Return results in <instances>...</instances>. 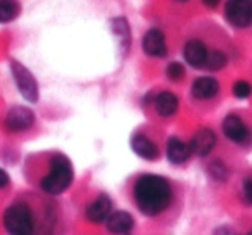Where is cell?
I'll list each match as a JSON object with an SVG mask.
<instances>
[{"instance_id":"1","label":"cell","mask_w":252,"mask_h":235,"mask_svg":"<svg viewBox=\"0 0 252 235\" xmlns=\"http://www.w3.org/2000/svg\"><path fill=\"white\" fill-rule=\"evenodd\" d=\"M133 196L138 209L149 216L162 213L171 202V185L166 178L158 175H144L137 180Z\"/></svg>"},{"instance_id":"2","label":"cell","mask_w":252,"mask_h":235,"mask_svg":"<svg viewBox=\"0 0 252 235\" xmlns=\"http://www.w3.org/2000/svg\"><path fill=\"white\" fill-rule=\"evenodd\" d=\"M73 182V166L63 154H56L50 161V171L40 182V187L49 196H59L69 189Z\"/></svg>"},{"instance_id":"3","label":"cell","mask_w":252,"mask_h":235,"mask_svg":"<svg viewBox=\"0 0 252 235\" xmlns=\"http://www.w3.org/2000/svg\"><path fill=\"white\" fill-rule=\"evenodd\" d=\"M4 227L9 235H33L35 220L32 209L25 202H16L9 206L4 213Z\"/></svg>"},{"instance_id":"4","label":"cell","mask_w":252,"mask_h":235,"mask_svg":"<svg viewBox=\"0 0 252 235\" xmlns=\"http://www.w3.org/2000/svg\"><path fill=\"white\" fill-rule=\"evenodd\" d=\"M11 73L14 76L16 87H18L19 94L26 99L28 102L38 101V85L36 80L26 66H23L18 61H11Z\"/></svg>"},{"instance_id":"5","label":"cell","mask_w":252,"mask_h":235,"mask_svg":"<svg viewBox=\"0 0 252 235\" xmlns=\"http://www.w3.org/2000/svg\"><path fill=\"white\" fill-rule=\"evenodd\" d=\"M224 19L235 28H249L252 25V0H226Z\"/></svg>"},{"instance_id":"6","label":"cell","mask_w":252,"mask_h":235,"mask_svg":"<svg viewBox=\"0 0 252 235\" xmlns=\"http://www.w3.org/2000/svg\"><path fill=\"white\" fill-rule=\"evenodd\" d=\"M33 123H35L33 111L28 107H23V105H14V107L9 109L4 120L7 132H14V134L28 130V128L33 127Z\"/></svg>"},{"instance_id":"7","label":"cell","mask_w":252,"mask_h":235,"mask_svg":"<svg viewBox=\"0 0 252 235\" xmlns=\"http://www.w3.org/2000/svg\"><path fill=\"white\" fill-rule=\"evenodd\" d=\"M223 134L235 144H244L251 138V130L244 121L235 114L226 116L223 120Z\"/></svg>"},{"instance_id":"8","label":"cell","mask_w":252,"mask_h":235,"mask_svg":"<svg viewBox=\"0 0 252 235\" xmlns=\"http://www.w3.org/2000/svg\"><path fill=\"white\" fill-rule=\"evenodd\" d=\"M145 54L151 57H164L168 54V45H166V38L162 35L161 30L152 28L145 33L144 42H142Z\"/></svg>"},{"instance_id":"9","label":"cell","mask_w":252,"mask_h":235,"mask_svg":"<svg viewBox=\"0 0 252 235\" xmlns=\"http://www.w3.org/2000/svg\"><path fill=\"white\" fill-rule=\"evenodd\" d=\"M214 145H216V135H214V132L209 130V128H200V130H197L195 135L192 137V140H190V149H192V152L200 156V158L211 154Z\"/></svg>"},{"instance_id":"10","label":"cell","mask_w":252,"mask_h":235,"mask_svg":"<svg viewBox=\"0 0 252 235\" xmlns=\"http://www.w3.org/2000/svg\"><path fill=\"white\" fill-rule=\"evenodd\" d=\"M209 50L200 40H189L183 47V57L185 61L193 67H204L206 66Z\"/></svg>"},{"instance_id":"11","label":"cell","mask_w":252,"mask_h":235,"mask_svg":"<svg viewBox=\"0 0 252 235\" xmlns=\"http://www.w3.org/2000/svg\"><path fill=\"white\" fill-rule=\"evenodd\" d=\"M109 214H111V199H109L107 196H98L97 199L87 207L85 216H87V220L92 221V223H102V221L107 220Z\"/></svg>"},{"instance_id":"12","label":"cell","mask_w":252,"mask_h":235,"mask_svg":"<svg viewBox=\"0 0 252 235\" xmlns=\"http://www.w3.org/2000/svg\"><path fill=\"white\" fill-rule=\"evenodd\" d=\"M218 92H220V83L211 76H200L192 83V95L199 101L213 99Z\"/></svg>"},{"instance_id":"13","label":"cell","mask_w":252,"mask_h":235,"mask_svg":"<svg viewBox=\"0 0 252 235\" xmlns=\"http://www.w3.org/2000/svg\"><path fill=\"white\" fill-rule=\"evenodd\" d=\"M166 154H168V159L175 165H182L192 154V149H190V144H185L183 140L176 137H171L168 140V145H166Z\"/></svg>"},{"instance_id":"14","label":"cell","mask_w":252,"mask_h":235,"mask_svg":"<svg viewBox=\"0 0 252 235\" xmlns=\"http://www.w3.org/2000/svg\"><path fill=\"white\" fill-rule=\"evenodd\" d=\"M107 228L109 232L112 234H128L133 227V218H131L130 213H126V211H116V213L109 214L107 220Z\"/></svg>"},{"instance_id":"15","label":"cell","mask_w":252,"mask_h":235,"mask_svg":"<svg viewBox=\"0 0 252 235\" xmlns=\"http://www.w3.org/2000/svg\"><path fill=\"white\" fill-rule=\"evenodd\" d=\"M131 149L135 151V154H138L140 158L154 161L159 156V149L151 138H147L145 135H135L131 138Z\"/></svg>"},{"instance_id":"16","label":"cell","mask_w":252,"mask_h":235,"mask_svg":"<svg viewBox=\"0 0 252 235\" xmlns=\"http://www.w3.org/2000/svg\"><path fill=\"white\" fill-rule=\"evenodd\" d=\"M178 97H176L173 92H161V94L156 97V111H158L159 116H164V118H168V116H173L176 111H178Z\"/></svg>"},{"instance_id":"17","label":"cell","mask_w":252,"mask_h":235,"mask_svg":"<svg viewBox=\"0 0 252 235\" xmlns=\"http://www.w3.org/2000/svg\"><path fill=\"white\" fill-rule=\"evenodd\" d=\"M19 16V2L18 0H0V23L14 21Z\"/></svg>"},{"instance_id":"18","label":"cell","mask_w":252,"mask_h":235,"mask_svg":"<svg viewBox=\"0 0 252 235\" xmlns=\"http://www.w3.org/2000/svg\"><path fill=\"white\" fill-rule=\"evenodd\" d=\"M224 66H226V56H224V52H221V50H213V52H209L207 61H206L207 69L218 71Z\"/></svg>"},{"instance_id":"19","label":"cell","mask_w":252,"mask_h":235,"mask_svg":"<svg viewBox=\"0 0 252 235\" xmlns=\"http://www.w3.org/2000/svg\"><path fill=\"white\" fill-rule=\"evenodd\" d=\"M114 33L119 35V38L123 40V45H128V40H130V30L126 25V19L119 18L114 21Z\"/></svg>"},{"instance_id":"20","label":"cell","mask_w":252,"mask_h":235,"mask_svg":"<svg viewBox=\"0 0 252 235\" xmlns=\"http://www.w3.org/2000/svg\"><path fill=\"white\" fill-rule=\"evenodd\" d=\"M251 94H252V87H251L249 81H245V80L235 81V85H233V95L237 99H247Z\"/></svg>"},{"instance_id":"21","label":"cell","mask_w":252,"mask_h":235,"mask_svg":"<svg viewBox=\"0 0 252 235\" xmlns=\"http://www.w3.org/2000/svg\"><path fill=\"white\" fill-rule=\"evenodd\" d=\"M166 74H168L169 80L178 81L185 76V67H183L180 63H169L168 67H166Z\"/></svg>"},{"instance_id":"22","label":"cell","mask_w":252,"mask_h":235,"mask_svg":"<svg viewBox=\"0 0 252 235\" xmlns=\"http://www.w3.org/2000/svg\"><path fill=\"white\" fill-rule=\"evenodd\" d=\"M244 199H245V202H249V204H252V178H249V180H245L244 182Z\"/></svg>"},{"instance_id":"23","label":"cell","mask_w":252,"mask_h":235,"mask_svg":"<svg viewBox=\"0 0 252 235\" xmlns=\"http://www.w3.org/2000/svg\"><path fill=\"white\" fill-rule=\"evenodd\" d=\"M211 171H213V175L216 176V178H224V175H226V171H224V168L221 166L220 161H216L211 166Z\"/></svg>"},{"instance_id":"24","label":"cell","mask_w":252,"mask_h":235,"mask_svg":"<svg viewBox=\"0 0 252 235\" xmlns=\"http://www.w3.org/2000/svg\"><path fill=\"white\" fill-rule=\"evenodd\" d=\"M11 183V178H9V173L5 169L0 168V189H5V187Z\"/></svg>"},{"instance_id":"25","label":"cell","mask_w":252,"mask_h":235,"mask_svg":"<svg viewBox=\"0 0 252 235\" xmlns=\"http://www.w3.org/2000/svg\"><path fill=\"white\" fill-rule=\"evenodd\" d=\"M202 2H204V5H206V7L214 9V7H218V5H220L221 0H202Z\"/></svg>"},{"instance_id":"26","label":"cell","mask_w":252,"mask_h":235,"mask_svg":"<svg viewBox=\"0 0 252 235\" xmlns=\"http://www.w3.org/2000/svg\"><path fill=\"white\" fill-rule=\"evenodd\" d=\"M216 235H233V232L230 228H221V230L216 232Z\"/></svg>"},{"instance_id":"27","label":"cell","mask_w":252,"mask_h":235,"mask_svg":"<svg viewBox=\"0 0 252 235\" xmlns=\"http://www.w3.org/2000/svg\"><path fill=\"white\" fill-rule=\"evenodd\" d=\"M176 2H189V0H176Z\"/></svg>"},{"instance_id":"28","label":"cell","mask_w":252,"mask_h":235,"mask_svg":"<svg viewBox=\"0 0 252 235\" xmlns=\"http://www.w3.org/2000/svg\"><path fill=\"white\" fill-rule=\"evenodd\" d=\"M249 235H252V232H251V234H249Z\"/></svg>"}]
</instances>
